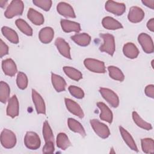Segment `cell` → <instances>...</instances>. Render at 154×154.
Segmentation results:
<instances>
[{
  "label": "cell",
  "instance_id": "cell-1",
  "mask_svg": "<svg viewBox=\"0 0 154 154\" xmlns=\"http://www.w3.org/2000/svg\"><path fill=\"white\" fill-rule=\"evenodd\" d=\"M100 37L103 40V43L100 46L99 50L101 52H106L109 55L112 56L116 49L115 40L112 35L108 33L100 34Z\"/></svg>",
  "mask_w": 154,
  "mask_h": 154
},
{
  "label": "cell",
  "instance_id": "cell-2",
  "mask_svg": "<svg viewBox=\"0 0 154 154\" xmlns=\"http://www.w3.org/2000/svg\"><path fill=\"white\" fill-rule=\"evenodd\" d=\"M24 9V4L23 1L20 0H13L7 7L4 16L8 18L11 19L14 16L21 15Z\"/></svg>",
  "mask_w": 154,
  "mask_h": 154
},
{
  "label": "cell",
  "instance_id": "cell-3",
  "mask_svg": "<svg viewBox=\"0 0 154 154\" xmlns=\"http://www.w3.org/2000/svg\"><path fill=\"white\" fill-rule=\"evenodd\" d=\"M1 143L6 149H11L16 144V137L11 131L4 129L1 134Z\"/></svg>",
  "mask_w": 154,
  "mask_h": 154
},
{
  "label": "cell",
  "instance_id": "cell-4",
  "mask_svg": "<svg viewBox=\"0 0 154 154\" xmlns=\"http://www.w3.org/2000/svg\"><path fill=\"white\" fill-rule=\"evenodd\" d=\"M84 64L91 72L97 73H104L105 72V64L100 60L93 58H87L84 60Z\"/></svg>",
  "mask_w": 154,
  "mask_h": 154
},
{
  "label": "cell",
  "instance_id": "cell-5",
  "mask_svg": "<svg viewBox=\"0 0 154 154\" xmlns=\"http://www.w3.org/2000/svg\"><path fill=\"white\" fill-rule=\"evenodd\" d=\"M24 144L29 149L36 150L40 147L41 141L39 136L35 132L29 131L25 134Z\"/></svg>",
  "mask_w": 154,
  "mask_h": 154
},
{
  "label": "cell",
  "instance_id": "cell-6",
  "mask_svg": "<svg viewBox=\"0 0 154 154\" xmlns=\"http://www.w3.org/2000/svg\"><path fill=\"white\" fill-rule=\"evenodd\" d=\"M94 132L102 138H106L110 135L108 127L97 119H92L90 122Z\"/></svg>",
  "mask_w": 154,
  "mask_h": 154
},
{
  "label": "cell",
  "instance_id": "cell-7",
  "mask_svg": "<svg viewBox=\"0 0 154 154\" xmlns=\"http://www.w3.org/2000/svg\"><path fill=\"white\" fill-rule=\"evenodd\" d=\"M99 92L103 99L112 107L117 108L119 105V98L117 94L107 88H100Z\"/></svg>",
  "mask_w": 154,
  "mask_h": 154
},
{
  "label": "cell",
  "instance_id": "cell-8",
  "mask_svg": "<svg viewBox=\"0 0 154 154\" xmlns=\"http://www.w3.org/2000/svg\"><path fill=\"white\" fill-rule=\"evenodd\" d=\"M138 41L146 53L152 54L153 52V42L149 35L144 32L141 33L138 37Z\"/></svg>",
  "mask_w": 154,
  "mask_h": 154
},
{
  "label": "cell",
  "instance_id": "cell-9",
  "mask_svg": "<svg viewBox=\"0 0 154 154\" xmlns=\"http://www.w3.org/2000/svg\"><path fill=\"white\" fill-rule=\"evenodd\" d=\"M105 8L106 11L117 16L122 15L126 10V6L123 3H120L113 1H107Z\"/></svg>",
  "mask_w": 154,
  "mask_h": 154
},
{
  "label": "cell",
  "instance_id": "cell-10",
  "mask_svg": "<svg viewBox=\"0 0 154 154\" xmlns=\"http://www.w3.org/2000/svg\"><path fill=\"white\" fill-rule=\"evenodd\" d=\"M32 99L37 114H46V106L43 99L35 90L32 89Z\"/></svg>",
  "mask_w": 154,
  "mask_h": 154
},
{
  "label": "cell",
  "instance_id": "cell-11",
  "mask_svg": "<svg viewBox=\"0 0 154 154\" xmlns=\"http://www.w3.org/2000/svg\"><path fill=\"white\" fill-rule=\"evenodd\" d=\"M19 101L16 96L14 95L8 100L7 107V115L11 118H14L19 115Z\"/></svg>",
  "mask_w": 154,
  "mask_h": 154
},
{
  "label": "cell",
  "instance_id": "cell-12",
  "mask_svg": "<svg viewBox=\"0 0 154 154\" xmlns=\"http://www.w3.org/2000/svg\"><path fill=\"white\" fill-rule=\"evenodd\" d=\"M64 101L66 108L69 112L81 119L84 117V112L78 103L69 98H65Z\"/></svg>",
  "mask_w": 154,
  "mask_h": 154
},
{
  "label": "cell",
  "instance_id": "cell-13",
  "mask_svg": "<svg viewBox=\"0 0 154 154\" xmlns=\"http://www.w3.org/2000/svg\"><path fill=\"white\" fill-rule=\"evenodd\" d=\"M144 17V12L143 10L137 6H133L130 8L128 15V20L132 23H138Z\"/></svg>",
  "mask_w": 154,
  "mask_h": 154
},
{
  "label": "cell",
  "instance_id": "cell-14",
  "mask_svg": "<svg viewBox=\"0 0 154 154\" xmlns=\"http://www.w3.org/2000/svg\"><path fill=\"white\" fill-rule=\"evenodd\" d=\"M55 45L56 46L58 51L63 57L68 59H71L70 48L69 44L63 38L58 37L55 41Z\"/></svg>",
  "mask_w": 154,
  "mask_h": 154
},
{
  "label": "cell",
  "instance_id": "cell-15",
  "mask_svg": "<svg viewBox=\"0 0 154 154\" xmlns=\"http://www.w3.org/2000/svg\"><path fill=\"white\" fill-rule=\"evenodd\" d=\"M57 10L58 13L66 17L75 18L76 15L72 7L64 2H60L57 6Z\"/></svg>",
  "mask_w": 154,
  "mask_h": 154
},
{
  "label": "cell",
  "instance_id": "cell-16",
  "mask_svg": "<svg viewBox=\"0 0 154 154\" xmlns=\"http://www.w3.org/2000/svg\"><path fill=\"white\" fill-rule=\"evenodd\" d=\"M2 69L4 73L9 76H13L17 72V67L14 61L8 58L2 61Z\"/></svg>",
  "mask_w": 154,
  "mask_h": 154
},
{
  "label": "cell",
  "instance_id": "cell-17",
  "mask_svg": "<svg viewBox=\"0 0 154 154\" xmlns=\"http://www.w3.org/2000/svg\"><path fill=\"white\" fill-rule=\"evenodd\" d=\"M97 106L100 110V119L102 120L105 121L109 123H111L112 121V112L104 103L99 102L97 103Z\"/></svg>",
  "mask_w": 154,
  "mask_h": 154
},
{
  "label": "cell",
  "instance_id": "cell-18",
  "mask_svg": "<svg viewBox=\"0 0 154 154\" xmlns=\"http://www.w3.org/2000/svg\"><path fill=\"white\" fill-rule=\"evenodd\" d=\"M60 24L62 29L66 32H79L81 31L80 24L76 22L66 19H62L60 21Z\"/></svg>",
  "mask_w": 154,
  "mask_h": 154
},
{
  "label": "cell",
  "instance_id": "cell-19",
  "mask_svg": "<svg viewBox=\"0 0 154 154\" xmlns=\"http://www.w3.org/2000/svg\"><path fill=\"white\" fill-rule=\"evenodd\" d=\"M54 36V31L51 27H45L42 28L38 34V38L40 42L44 44L51 42Z\"/></svg>",
  "mask_w": 154,
  "mask_h": 154
},
{
  "label": "cell",
  "instance_id": "cell-20",
  "mask_svg": "<svg viewBox=\"0 0 154 154\" xmlns=\"http://www.w3.org/2000/svg\"><path fill=\"white\" fill-rule=\"evenodd\" d=\"M119 130L124 141L128 146V147L135 152H138L136 143L131 135L122 126H119Z\"/></svg>",
  "mask_w": 154,
  "mask_h": 154
},
{
  "label": "cell",
  "instance_id": "cell-21",
  "mask_svg": "<svg viewBox=\"0 0 154 154\" xmlns=\"http://www.w3.org/2000/svg\"><path fill=\"white\" fill-rule=\"evenodd\" d=\"M51 81L54 88L57 92H61L65 90L66 82L61 76L52 73Z\"/></svg>",
  "mask_w": 154,
  "mask_h": 154
},
{
  "label": "cell",
  "instance_id": "cell-22",
  "mask_svg": "<svg viewBox=\"0 0 154 154\" xmlns=\"http://www.w3.org/2000/svg\"><path fill=\"white\" fill-rule=\"evenodd\" d=\"M123 54L130 59L136 58L139 54V50L132 43H126L123 48Z\"/></svg>",
  "mask_w": 154,
  "mask_h": 154
},
{
  "label": "cell",
  "instance_id": "cell-23",
  "mask_svg": "<svg viewBox=\"0 0 154 154\" xmlns=\"http://www.w3.org/2000/svg\"><path fill=\"white\" fill-rule=\"evenodd\" d=\"M102 23L103 26L107 29L115 30L123 28V26L120 22L110 16L105 17L102 19Z\"/></svg>",
  "mask_w": 154,
  "mask_h": 154
},
{
  "label": "cell",
  "instance_id": "cell-24",
  "mask_svg": "<svg viewBox=\"0 0 154 154\" xmlns=\"http://www.w3.org/2000/svg\"><path fill=\"white\" fill-rule=\"evenodd\" d=\"M27 17L35 25H41L44 22V17L42 13L30 8L27 13Z\"/></svg>",
  "mask_w": 154,
  "mask_h": 154
},
{
  "label": "cell",
  "instance_id": "cell-25",
  "mask_svg": "<svg viewBox=\"0 0 154 154\" xmlns=\"http://www.w3.org/2000/svg\"><path fill=\"white\" fill-rule=\"evenodd\" d=\"M71 39L77 45L81 46H88L91 42V37L87 33L76 34L71 36Z\"/></svg>",
  "mask_w": 154,
  "mask_h": 154
},
{
  "label": "cell",
  "instance_id": "cell-26",
  "mask_svg": "<svg viewBox=\"0 0 154 154\" xmlns=\"http://www.w3.org/2000/svg\"><path fill=\"white\" fill-rule=\"evenodd\" d=\"M3 35L11 43L17 44L19 42V37L17 32L8 26H3L1 29Z\"/></svg>",
  "mask_w": 154,
  "mask_h": 154
},
{
  "label": "cell",
  "instance_id": "cell-27",
  "mask_svg": "<svg viewBox=\"0 0 154 154\" xmlns=\"http://www.w3.org/2000/svg\"><path fill=\"white\" fill-rule=\"evenodd\" d=\"M67 124L69 129L79 134L81 136L85 137L86 133L82 125L77 120L72 118H69L67 120Z\"/></svg>",
  "mask_w": 154,
  "mask_h": 154
},
{
  "label": "cell",
  "instance_id": "cell-28",
  "mask_svg": "<svg viewBox=\"0 0 154 154\" xmlns=\"http://www.w3.org/2000/svg\"><path fill=\"white\" fill-rule=\"evenodd\" d=\"M56 143L57 147L63 150H66L71 145V143L67 135L63 132H60L58 134L57 137Z\"/></svg>",
  "mask_w": 154,
  "mask_h": 154
},
{
  "label": "cell",
  "instance_id": "cell-29",
  "mask_svg": "<svg viewBox=\"0 0 154 154\" xmlns=\"http://www.w3.org/2000/svg\"><path fill=\"white\" fill-rule=\"evenodd\" d=\"M63 70L65 74L70 79L75 81H79L82 78V75L78 70L69 66H64Z\"/></svg>",
  "mask_w": 154,
  "mask_h": 154
},
{
  "label": "cell",
  "instance_id": "cell-30",
  "mask_svg": "<svg viewBox=\"0 0 154 154\" xmlns=\"http://www.w3.org/2000/svg\"><path fill=\"white\" fill-rule=\"evenodd\" d=\"M132 119H133V120L134 122V123L140 128H142V129H146V130H147V131H149V130H151L152 129V125L146 121H144L140 116L139 114L135 112V111H134L132 112Z\"/></svg>",
  "mask_w": 154,
  "mask_h": 154
},
{
  "label": "cell",
  "instance_id": "cell-31",
  "mask_svg": "<svg viewBox=\"0 0 154 154\" xmlns=\"http://www.w3.org/2000/svg\"><path fill=\"white\" fill-rule=\"evenodd\" d=\"M109 76L116 81H123L125 79V76L122 70L118 67L113 66H110L108 67Z\"/></svg>",
  "mask_w": 154,
  "mask_h": 154
},
{
  "label": "cell",
  "instance_id": "cell-32",
  "mask_svg": "<svg viewBox=\"0 0 154 154\" xmlns=\"http://www.w3.org/2000/svg\"><path fill=\"white\" fill-rule=\"evenodd\" d=\"M10 94V88L9 85L4 81L0 82V101L2 103H6L8 100Z\"/></svg>",
  "mask_w": 154,
  "mask_h": 154
},
{
  "label": "cell",
  "instance_id": "cell-33",
  "mask_svg": "<svg viewBox=\"0 0 154 154\" xmlns=\"http://www.w3.org/2000/svg\"><path fill=\"white\" fill-rule=\"evenodd\" d=\"M141 148L146 153H154V141L152 138H145L141 140Z\"/></svg>",
  "mask_w": 154,
  "mask_h": 154
},
{
  "label": "cell",
  "instance_id": "cell-34",
  "mask_svg": "<svg viewBox=\"0 0 154 154\" xmlns=\"http://www.w3.org/2000/svg\"><path fill=\"white\" fill-rule=\"evenodd\" d=\"M15 23L17 27L25 35L28 36L32 35V29L24 20L22 19H17Z\"/></svg>",
  "mask_w": 154,
  "mask_h": 154
},
{
  "label": "cell",
  "instance_id": "cell-35",
  "mask_svg": "<svg viewBox=\"0 0 154 154\" xmlns=\"http://www.w3.org/2000/svg\"><path fill=\"white\" fill-rule=\"evenodd\" d=\"M43 135L45 143L48 141H54V137L52 131L47 121L43 123Z\"/></svg>",
  "mask_w": 154,
  "mask_h": 154
},
{
  "label": "cell",
  "instance_id": "cell-36",
  "mask_svg": "<svg viewBox=\"0 0 154 154\" xmlns=\"http://www.w3.org/2000/svg\"><path fill=\"white\" fill-rule=\"evenodd\" d=\"M16 83L19 88L21 90L25 89L27 87L28 83V78L26 75L24 73L19 72L17 75Z\"/></svg>",
  "mask_w": 154,
  "mask_h": 154
},
{
  "label": "cell",
  "instance_id": "cell-37",
  "mask_svg": "<svg viewBox=\"0 0 154 154\" xmlns=\"http://www.w3.org/2000/svg\"><path fill=\"white\" fill-rule=\"evenodd\" d=\"M32 2L34 5L46 11L50 10L52 3V1L51 0H34Z\"/></svg>",
  "mask_w": 154,
  "mask_h": 154
},
{
  "label": "cell",
  "instance_id": "cell-38",
  "mask_svg": "<svg viewBox=\"0 0 154 154\" xmlns=\"http://www.w3.org/2000/svg\"><path fill=\"white\" fill-rule=\"evenodd\" d=\"M71 95L77 99H82L84 96V91L79 87L75 85H70L68 88Z\"/></svg>",
  "mask_w": 154,
  "mask_h": 154
},
{
  "label": "cell",
  "instance_id": "cell-39",
  "mask_svg": "<svg viewBox=\"0 0 154 154\" xmlns=\"http://www.w3.org/2000/svg\"><path fill=\"white\" fill-rule=\"evenodd\" d=\"M54 141H48L45 143L43 147L42 152L44 153H53L54 152Z\"/></svg>",
  "mask_w": 154,
  "mask_h": 154
},
{
  "label": "cell",
  "instance_id": "cell-40",
  "mask_svg": "<svg viewBox=\"0 0 154 154\" xmlns=\"http://www.w3.org/2000/svg\"><path fill=\"white\" fill-rule=\"evenodd\" d=\"M8 53V47L3 42L2 39L0 40V57L2 58L4 56L7 55Z\"/></svg>",
  "mask_w": 154,
  "mask_h": 154
},
{
  "label": "cell",
  "instance_id": "cell-41",
  "mask_svg": "<svg viewBox=\"0 0 154 154\" xmlns=\"http://www.w3.org/2000/svg\"><path fill=\"white\" fill-rule=\"evenodd\" d=\"M144 93L147 96L153 99L154 98V85L153 84H150L147 85L145 88Z\"/></svg>",
  "mask_w": 154,
  "mask_h": 154
},
{
  "label": "cell",
  "instance_id": "cell-42",
  "mask_svg": "<svg viewBox=\"0 0 154 154\" xmlns=\"http://www.w3.org/2000/svg\"><path fill=\"white\" fill-rule=\"evenodd\" d=\"M141 2L146 7L151 9L154 8V0H145V1H142Z\"/></svg>",
  "mask_w": 154,
  "mask_h": 154
},
{
  "label": "cell",
  "instance_id": "cell-43",
  "mask_svg": "<svg viewBox=\"0 0 154 154\" xmlns=\"http://www.w3.org/2000/svg\"><path fill=\"white\" fill-rule=\"evenodd\" d=\"M147 28L152 32L154 31V19H150L147 23Z\"/></svg>",
  "mask_w": 154,
  "mask_h": 154
},
{
  "label": "cell",
  "instance_id": "cell-44",
  "mask_svg": "<svg viewBox=\"0 0 154 154\" xmlns=\"http://www.w3.org/2000/svg\"><path fill=\"white\" fill-rule=\"evenodd\" d=\"M7 1H0V7L1 8H4L5 5V4L7 3Z\"/></svg>",
  "mask_w": 154,
  "mask_h": 154
},
{
  "label": "cell",
  "instance_id": "cell-45",
  "mask_svg": "<svg viewBox=\"0 0 154 154\" xmlns=\"http://www.w3.org/2000/svg\"><path fill=\"white\" fill-rule=\"evenodd\" d=\"M153 60H152V68L153 69L154 68V67H153Z\"/></svg>",
  "mask_w": 154,
  "mask_h": 154
}]
</instances>
